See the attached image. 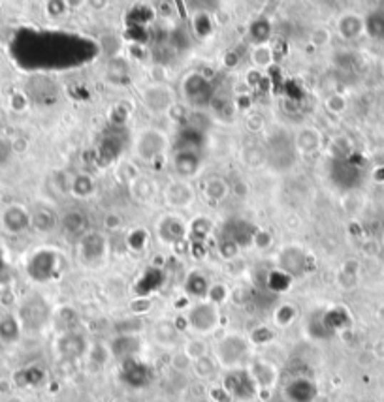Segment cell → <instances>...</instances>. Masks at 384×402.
<instances>
[{
	"mask_svg": "<svg viewBox=\"0 0 384 402\" xmlns=\"http://www.w3.org/2000/svg\"><path fill=\"white\" fill-rule=\"evenodd\" d=\"M166 149V135L158 130H147L136 141V150L141 160L153 162Z\"/></svg>",
	"mask_w": 384,
	"mask_h": 402,
	"instance_id": "6da1fadb",
	"label": "cell"
},
{
	"mask_svg": "<svg viewBox=\"0 0 384 402\" xmlns=\"http://www.w3.org/2000/svg\"><path fill=\"white\" fill-rule=\"evenodd\" d=\"M141 96H143V103L147 105V109L156 115L168 113L173 108V94L164 85H151V87L143 88Z\"/></svg>",
	"mask_w": 384,
	"mask_h": 402,
	"instance_id": "7a4b0ae2",
	"label": "cell"
},
{
	"mask_svg": "<svg viewBox=\"0 0 384 402\" xmlns=\"http://www.w3.org/2000/svg\"><path fill=\"white\" fill-rule=\"evenodd\" d=\"M183 93L188 98V102L192 105H203L208 103L209 98V81L206 76L202 73H192L185 79V85H183Z\"/></svg>",
	"mask_w": 384,
	"mask_h": 402,
	"instance_id": "3957f363",
	"label": "cell"
},
{
	"mask_svg": "<svg viewBox=\"0 0 384 402\" xmlns=\"http://www.w3.org/2000/svg\"><path fill=\"white\" fill-rule=\"evenodd\" d=\"M188 321H191V325L194 329L206 333V331H211L215 325H217L218 312L213 304H198V306H194V309L191 310Z\"/></svg>",
	"mask_w": 384,
	"mask_h": 402,
	"instance_id": "277c9868",
	"label": "cell"
},
{
	"mask_svg": "<svg viewBox=\"0 0 384 402\" xmlns=\"http://www.w3.org/2000/svg\"><path fill=\"white\" fill-rule=\"evenodd\" d=\"M245 354H247V344H245L243 339H239V336L224 339V341L218 344V357H221V361H223L224 365H236Z\"/></svg>",
	"mask_w": 384,
	"mask_h": 402,
	"instance_id": "5b68a950",
	"label": "cell"
},
{
	"mask_svg": "<svg viewBox=\"0 0 384 402\" xmlns=\"http://www.w3.org/2000/svg\"><path fill=\"white\" fill-rule=\"evenodd\" d=\"M173 170L179 177H194L200 170V156L192 149H181L173 156Z\"/></svg>",
	"mask_w": 384,
	"mask_h": 402,
	"instance_id": "8992f818",
	"label": "cell"
},
{
	"mask_svg": "<svg viewBox=\"0 0 384 402\" xmlns=\"http://www.w3.org/2000/svg\"><path fill=\"white\" fill-rule=\"evenodd\" d=\"M166 200L171 207H188L194 200V190L187 182H173L166 188Z\"/></svg>",
	"mask_w": 384,
	"mask_h": 402,
	"instance_id": "52a82bcc",
	"label": "cell"
},
{
	"mask_svg": "<svg viewBox=\"0 0 384 402\" xmlns=\"http://www.w3.org/2000/svg\"><path fill=\"white\" fill-rule=\"evenodd\" d=\"M320 147V134L315 128H301L296 134V149L301 153H313Z\"/></svg>",
	"mask_w": 384,
	"mask_h": 402,
	"instance_id": "ba28073f",
	"label": "cell"
},
{
	"mask_svg": "<svg viewBox=\"0 0 384 402\" xmlns=\"http://www.w3.org/2000/svg\"><path fill=\"white\" fill-rule=\"evenodd\" d=\"M4 224L10 232H21L29 226V215L19 207H10L4 215Z\"/></svg>",
	"mask_w": 384,
	"mask_h": 402,
	"instance_id": "9c48e42d",
	"label": "cell"
},
{
	"mask_svg": "<svg viewBox=\"0 0 384 402\" xmlns=\"http://www.w3.org/2000/svg\"><path fill=\"white\" fill-rule=\"evenodd\" d=\"M203 194H206V197H208L211 203H218V201H223L224 197H226V194H228V185H226V181H223V179L215 177V179H209V181L206 182Z\"/></svg>",
	"mask_w": 384,
	"mask_h": 402,
	"instance_id": "30bf717a",
	"label": "cell"
},
{
	"mask_svg": "<svg viewBox=\"0 0 384 402\" xmlns=\"http://www.w3.org/2000/svg\"><path fill=\"white\" fill-rule=\"evenodd\" d=\"M179 220V218H177ZM176 218H166L161 224V237L168 242H176L185 235V227L181 222H177Z\"/></svg>",
	"mask_w": 384,
	"mask_h": 402,
	"instance_id": "8fae6325",
	"label": "cell"
},
{
	"mask_svg": "<svg viewBox=\"0 0 384 402\" xmlns=\"http://www.w3.org/2000/svg\"><path fill=\"white\" fill-rule=\"evenodd\" d=\"M70 190H72L74 196H78V197L91 196L94 190L93 179H89L87 175H76L72 179V182H70Z\"/></svg>",
	"mask_w": 384,
	"mask_h": 402,
	"instance_id": "7c38bea8",
	"label": "cell"
},
{
	"mask_svg": "<svg viewBox=\"0 0 384 402\" xmlns=\"http://www.w3.org/2000/svg\"><path fill=\"white\" fill-rule=\"evenodd\" d=\"M187 292L194 297H206L209 294V282L203 279L202 274H191L187 282Z\"/></svg>",
	"mask_w": 384,
	"mask_h": 402,
	"instance_id": "4fadbf2b",
	"label": "cell"
},
{
	"mask_svg": "<svg viewBox=\"0 0 384 402\" xmlns=\"http://www.w3.org/2000/svg\"><path fill=\"white\" fill-rule=\"evenodd\" d=\"M270 23L268 21H256L251 25V38L256 46H266V41L270 38Z\"/></svg>",
	"mask_w": 384,
	"mask_h": 402,
	"instance_id": "5bb4252c",
	"label": "cell"
},
{
	"mask_svg": "<svg viewBox=\"0 0 384 402\" xmlns=\"http://www.w3.org/2000/svg\"><path fill=\"white\" fill-rule=\"evenodd\" d=\"M64 227H66L68 232H72L74 235H76V233H81L85 227V217L78 211L68 212L66 218H64Z\"/></svg>",
	"mask_w": 384,
	"mask_h": 402,
	"instance_id": "9a60e30c",
	"label": "cell"
},
{
	"mask_svg": "<svg viewBox=\"0 0 384 402\" xmlns=\"http://www.w3.org/2000/svg\"><path fill=\"white\" fill-rule=\"evenodd\" d=\"M251 61L255 62L256 68H266L271 64V49L268 46H256Z\"/></svg>",
	"mask_w": 384,
	"mask_h": 402,
	"instance_id": "2e32d148",
	"label": "cell"
},
{
	"mask_svg": "<svg viewBox=\"0 0 384 402\" xmlns=\"http://www.w3.org/2000/svg\"><path fill=\"white\" fill-rule=\"evenodd\" d=\"M202 29H206V34H209L211 29H213L208 14H200V16H196V19H194V31H196L198 36H202Z\"/></svg>",
	"mask_w": 384,
	"mask_h": 402,
	"instance_id": "e0dca14e",
	"label": "cell"
},
{
	"mask_svg": "<svg viewBox=\"0 0 384 402\" xmlns=\"http://www.w3.org/2000/svg\"><path fill=\"white\" fill-rule=\"evenodd\" d=\"M238 252L239 244H236L232 239H224L223 244H221V256H224V258H234Z\"/></svg>",
	"mask_w": 384,
	"mask_h": 402,
	"instance_id": "ac0fdd59",
	"label": "cell"
},
{
	"mask_svg": "<svg viewBox=\"0 0 384 402\" xmlns=\"http://www.w3.org/2000/svg\"><path fill=\"white\" fill-rule=\"evenodd\" d=\"M326 108L332 111V113H339L345 109V100L341 96H332V98H328L326 102Z\"/></svg>",
	"mask_w": 384,
	"mask_h": 402,
	"instance_id": "d6986e66",
	"label": "cell"
},
{
	"mask_svg": "<svg viewBox=\"0 0 384 402\" xmlns=\"http://www.w3.org/2000/svg\"><path fill=\"white\" fill-rule=\"evenodd\" d=\"M311 38L315 46H324L326 41H330V32L324 31V29H317V31H313Z\"/></svg>",
	"mask_w": 384,
	"mask_h": 402,
	"instance_id": "ffe728a7",
	"label": "cell"
}]
</instances>
